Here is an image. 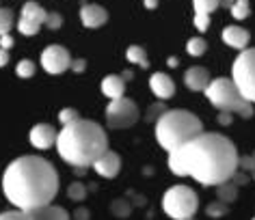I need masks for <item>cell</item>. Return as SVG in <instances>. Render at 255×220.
I'll use <instances>...</instances> for the list:
<instances>
[{"instance_id":"obj_5","label":"cell","mask_w":255,"mask_h":220,"mask_svg":"<svg viewBox=\"0 0 255 220\" xmlns=\"http://www.w3.org/2000/svg\"><path fill=\"white\" fill-rule=\"evenodd\" d=\"M206 97L210 99V104L219 110H232L238 112L240 117L251 119L253 117V102L242 97V93L238 91L234 78H214L210 80Z\"/></svg>"},{"instance_id":"obj_20","label":"cell","mask_w":255,"mask_h":220,"mask_svg":"<svg viewBox=\"0 0 255 220\" xmlns=\"http://www.w3.org/2000/svg\"><path fill=\"white\" fill-rule=\"evenodd\" d=\"M126 59L132 63V65H138L143 69L149 67V61H147V52H145V48L141 46H130L126 50Z\"/></svg>"},{"instance_id":"obj_2","label":"cell","mask_w":255,"mask_h":220,"mask_svg":"<svg viewBox=\"0 0 255 220\" xmlns=\"http://www.w3.org/2000/svg\"><path fill=\"white\" fill-rule=\"evenodd\" d=\"M180 151L186 162L188 177L201 186H219L232 179V175L238 171V149L223 134L201 132L180 147Z\"/></svg>"},{"instance_id":"obj_18","label":"cell","mask_w":255,"mask_h":220,"mask_svg":"<svg viewBox=\"0 0 255 220\" xmlns=\"http://www.w3.org/2000/svg\"><path fill=\"white\" fill-rule=\"evenodd\" d=\"M24 218H33V220H39V218L65 220V218H69V214L59 205L48 203V205H41V207H33V210H24Z\"/></svg>"},{"instance_id":"obj_32","label":"cell","mask_w":255,"mask_h":220,"mask_svg":"<svg viewBox=\"0 0 255 220\" xmlns=\"http://www.w3.org/2000/svg\"><path fill=\"white\" fill-rule=\"evenodd\" d=\"M0 220H24V210L15 207V210L9 212H0Z\"/></svg>"},{"instance_id":"obj_7","label":"cell","mask_w":255,"mask_h":220,"mask_svg":"<svg viewBox=\"0 0 255 220\" xmlns=\"http://www.w3.org/2000/svg\"><path fill=\"white\" fill-rule=\"evenodd\" d=\"M232 78L242 97L255 104V48H245L232 65Z\"/></svg>"},{"instance_id":"obj_30","label":"cell","mask_w":255,"mask_h":220,"mask_svg":"<svg viewBox=\"0 0 255 220\" xmlns=\"http://www.w3.org/2000/svg\"><path fill=\"white\" fill-rule=\"evenodd\" d=\"M113 214H115V216H119V218H126L128 216V214H130V205H128L126 203V201H115V203H113Z\"/></svg>"},{"instance_id":"obj_41","label":"cell","mask_w":255,"mask_h":220,"mask_svg":"<svg viewBox=\"0 0 255 220\" xmlns=\"http://www.w3.org/2000/svg\"><path fill=\"white\" fill-rule=\"evenodd\" d=\"M167 63H169V67H175L177 65V59H169Z\"/></svg>"},{"instance_id":"obj_22","label":"cell","mask_w":255,"mask_h":220,"mask_svg":"<svg viewBox=\"0 0 255 220\" xmlns=\"http://www.w3.org/2000/svg\"><path fill=\"white\" fill-rule=\"evenodd\" d=\"M229 7H232L234 20H247V17L251 15V2H249V0H234Z\"/></svg>"},{"instance_id":"obj_1","label":"cell","mask_w":255,"mask_h":220,"mask_svg":"<svg viewBox=\"0 0 255 220\" xmlns=\"http://www.w3.org/2000/svg\"><path fill=\"white\" fill-rule=\"evenodd\" d=\"M2 192L13 207L33 210L52 203L59 192V173L41 155H20L2 173Z\"/></svg>"},{"instance_id":"obj_24","label":"cell","mask_w":255,"mask_h":220,"mask_svg":"<svg viewBox=\"0 0 255 220\" xmlns=\"http://www.w3.org/2000/svg\"><path fill=\"white\" fill-rule=\"evenodd\" d=\"M206 50H208V43H206V39H201V37H193V39H188V43H186V52L190 56H201Z\"/></svg>"},{"instance_id":"obj_19","label":"cell","mask_w":255,"mask_h":220,"mask_svg":"<svg viewBox=\"0 0 255 220\" xmlns=\"http://www.w3.org/2000/svg\"><path fill=\"white\" fill-rule=\"evenodd\" d=\"M102 93L108 99H117L126 93V78L117 76V73H108V76L102 80Z\"/></svg>"},{"instance_id":"obj_42","label":"cell","mask_w":255,"mask_h":220,"mask_svg":"<svg viewBox=\"0 0 255 220\" xmlns=\"http://www.w3.org/2000/svg\"><path fill=\"white\" fill-rule=\"evenodd\" d=\"M225 2H227V4H232V2H234V0H225Z\"/></svg>"},{"instance_id":"obj_39","label":"cell","mask_w":255,"mask_h":220,"mask_svg":"<svg viewBox=\"0 0 255 220\" xmlns=\"http://www.w3.org/2000/svg\"><path fill=\"white\" fill-rule=\"evenodd\" d=\"M158 7V0H145V9H151L154 11Z\"/></svg>"},{"instance_id":"obj_17","label":"cell","mask_w":255,"mask_h":220,"mask_svg":"<svg viewBox=\"0 0 255 220\" xmlns=\"http://www.w3.org/2000/svg\"><path fill=\"white\" fill-rule=\"evenodd\" d=\"M223 41L234 50H245L251 41V33L242 26H227L223 28Z\"/></svg>"},{"instance_id":"obj_34","label":"cell","mask_w":255,"mask_h":220,"mask_svg":"<svg viewBox=\"0 0 255 220\" xmlns=\"http://www.w3.org/2000/svg\"><path fill=\"white\" fill-rule=\"evenodd\" d=\"M69 69H74V72H85V69H87V61L85 59H76V61H72V67H69Z\"/></svg>"},{"instance_id":"obj_6","label":"cell","mask_w":255,"mask_h":220,"mask_svg":"<svg viewBox=\"0 0 255 220\" xmlns=\"http://www.w3.org/2000/svg\"><path fill=\"white\" fill-rule=\"evenodd\" d=\"M162 210L173 220H190L199 210V197L188 186H173L162 194Z\"/></svg>"},{"instance_id":"obj_36","label":"cell","mask_w":255,"mask_h":220,"mask_svg":"<svg viewBox=\"0 0 255 220\" xmlns=\"http://www.w3.org/2000/svg\"><path fill=\"white\" fill-rule=\"evenodd\" d=\"M11 46H13V39H11V35H0V48H4V50H9Z\"/></svg>"},{"instance_id":"obj_26","label":"cell","mask_w":255,"mask_h":220,"mask_svg":"<svg viewBox=\"0 0 255 220\" xmlns=\"http://www.w3.org/2000/svg\"><path fill=\"white\" fill-rule=\"evenodd\" d=\"M13 26V11L0 7V35H7Z\"/></svg>"},{"instance_id":"obj_31","label":"cell","mask_w":255,"mask_h":220,"mask_svg":"<svg viewBox=\"0 0 255 220\" xmlns=\"http://www.w3.org/2000/svg\"><path fill=\"white\" fill-rule=\"evenodd\" d=\"M46 24L48 28H52V30H56V28H61V24H63V15L61 13H48L46 15Z\"/></svg>"},{"instance_id":"obj_25","label":"cell","mask_w":255,"mask_h":220,"mask_svg":"<svg viewBox=\"0 0 255 220\" xmlns=\"http://www.w3.org/2000/svg\"><path fill=\"white\" fill-rule=\"evenodd\" d=\"M206 212H208L210 218H221V216H227V214H229V207H227L225 201L219 199V201H214V203H210L206 207Z\"/></svg>"},{"instance_id":"obj_15","label":"cell","mask_w":255,"mask_h":220,"mask_svg":"<svg viewBox=\"0 0 255 220\" xmlns=\"http://www.w3.org/2000/svg\"><path fill=\"white\" fill-rule=\"evenodd\" d=\"M149 89L154 91V95H156L158 99H171V97L175 95V82L167 76V73H162V72L151 73V78H149Z\"/></svg>"},{"instance_id":"obj_21","label":"cell","mask_w":255,"mask_h":220,"mask_svg":"<svg viewBox=\"0 0 255 220\" xmlns=\"http://www.w3.org/2000/svg\"><path fill=\"white\" fill-rule=\"evenodd\" d=\"M216 194H219V199L225 201V203H234L236 194H238V184H236L234 179L223 181V184L216 186Z\"/></svg>"},{"instance_id":"obj_14","label":"cell","mask_w":255,"mask_h":220,"mask_svg":"<svg viewBox=\"0 0 255 220\" xmlns=\"http://www.w3.org/2000/svg\"><path fill=\"white\" fill-rule=\"evenodd\" d=\"M221 0H193L195 7V28L199 33H206L210 28V13L219 9Z\"/></svg>"},{"instance_id":"obj_40","label":"cell","mask_w":255,"mask_h":220,"mask_svg":"<svg viewBox=\"0 0 255 220\" xmlns=\"http://www.w3.org/2000/svg\"><path fill=\"white\" fill-rule=\"evenodd\" d=\"M76 218H89V212L80 207V210H76Z\"/></svg>"},{"instance_id":"obj_28","label":"cell","mask_w":255,"mask_h":220,"mask_svg":"<svg viewBox=\"0 0 255 220\" xmlns=\"http://www.w3.org/2000/svg\"><path fill=\"white\" fill-rule=\"evenodd\" d=\"M238 168L240 171H249L251 177L255 179V151L251 155H240L238 158Z\"/></svg>"},{"instance_id":"obj_10","label":"cell","mask_w":255,"mask_h":220,"mask_svg":"<svg viewBox=\"0 0 255 220\" xmlns=\"http://www.w3.org/2000/svg\"><path fill=\"white\" fill-rule=\"evenodd\" d=\"M41 67L48 73H63L72 67V56L63 46H48L41 52Z\"/></svg>"},{"instance_id":"obj_9","label":"cell","mask_w":255,"mask_h":220,"mask_svg":"<svg viewBox=\"0 0 255 220\" xmlns=\"http://www.w3.org/2000/svg\"><path fill=\"white\" fill-rule=\"evenodd\" d=\"M46 9L41 7L39 2H26L22 7V15L17 20V30L24 35V37H33L39 33L41 24L46 22Z\"/></svg>"},{"instance_id":"obj_11","label":"cell","mask_w":255,"mask_h":220,"mask_svg":"<svg viewBox=\"0 0 255 220\" xmlns=\"http://www.w3.org/2000/svg\"><path fill=\"white\" fill-rule=\"evenodd\" d=\"M56 136H59V132H56L50 123H37L35 128L30 130L28 141L37 149H50L56 145Z\"/></svg>"},{"instance_id":"obj_4","label":"cell","mask_w":255,"mask_h":220,"mask_svg":"<svg viewBox=\"0 0 255 220\" xmlns=\"http://www.w3.org/2000/svg\"><path fill=\"white\" fill-rule=\"evenodd\" d=\"M201 132H203L201 119L182 108L164 110L156 121V141L164 151H173V149L184 147Z\"/></svg>"},{"instance_id":"obj_8","label":"cell","mask_w":255,"mask_h":220,"mask_svg":"<svg viewBox=\"0 0 255 220\" xmlns=\"http://www.w3.org/2000/svg\"><path fill=\"white\" fill-rule=\"evenodd\" d=\"M138 121V108L132 99L128 97H117L111 99V104L106 106V125L113 130H126L132 128Z\"/></svg>"},{"instance_id":"obj_33","label":"cell","mask_w":255,"mask_h":220,"mask_svg":"<svg viewBox=\"0 0 255 220\" xmlns=\"http://www.w3.org/2000/svg\"><path fill=\"white\" fill-rule=\"evenodd\" d=\"M232 115H234L232 110H221L219 117H216V121H219L221 125H229V123H232Z\"/></svg>"},{"instance_id":"obj_35","label":"cell","mask_w":255,"mask_h":220,"mask_svg":"<svg viewBox=\"0 0 255 220\" xmlns=\"http://www.w3.org/2000/svg\"><path fill=\"white\" fill-rule=\"evenodd\" d=\"M232 179H234L238 186H247V184H249V177H247V175H245V173H238V171L232 175Z\"/></svg>"},{"instance_id":"obj_23","label":"cell","mask_w":255,"mask_h":220,"mask_svg":"<svg viewBox=\"0 0 255 220\" xmlns=\"http://www.w3.org/2000/svg\"><path fill=\"white\" fill-rule=\"evenodd\" d=\"M67 197L76 201V203H80V201L87 199V186L82 184V181H74V184H69L67 188Z\"/></svg>"},{"instance_id":"obj_16","label":"cell","mask_w":255,"mask_h":220,"mask_svg":"<svg viewBox=\"0 0 255 220\" xmlns=\"http://www.w3.org/2000/svg\"><path fill=\"white\" fill-rule=\"evenodd\" d=\"M210 80H212L210 78V72L206 67H199V65L188 67L186 73H184V84H186L190 91H206Z\"/></svg>"},{"instance_id":"obj_38","label":"cell","mask_w":255,"mask_h":220,"mask_svg":"<svg viewBox=\"0 0 255 220\" xmlns=\"http://www.w3.org/2000/svg\"><path fill=\"white\" fill-rule=\"evenodd\" d=\"M9 63V52L4 48H0V67H4Z\"/></svg>"},{"instance_id":"obj_27","label":"cell","mask_w":255,"mask_h":220,"mask_svg":"<svg viewBox=\"0 0 255 220\" xmlns=\"http://www.w3.org/2000/svg\"><path fill=\"white\" fill-rule=\"evenodd\" d=\"M15 73L20 78H33L35 76V63L28 61V59H22L20 63H17V67H15Z\"/></svg>"},{"instance_id":"obj_12","label":"cell","mask_w":255,"mask_h":220,"mask_svg":"<svg viewBox=\"0 0 255 220\" xmlns=\"http://www.w3.org/2000/svg\"><path fill=\"white\" fill-rule=\"evenodd\" d=\"M93 171L98 173L100 177L111 179L121 171V158L115 151H111V149H106V151L93 162Z\"/></svg>"},{"instance_id":"obj_13","label":"cell","mask_w":255,"mask_h":220,"mask_svg":"<svg viewBox=\"0 0 255 220\" xmlns=\"http://www.w3.org/2000/svg\"><path fill=\"white\" fill-rule=\"evenodd\" d=\"M80 22L85 28H100L108 22V11L102 7V4H82Z\"/></svg>"},{"instance_id":"obj_29","label":"cell","mask_w":255,"mask_h":220,"mask_svg":"<svg viewBox=\"0 0 255 220\" xmlns=\"http://www.w3.org/2000/svg\"><path fill=\"white\" fill-rule=\"evenodd\" d=\"M80 115H78V110L76 108H63L61 112H59V121L65 125V123H72V121H76Z\"/></svg>"},{"instance_id":"obj_3","label":"cell","mask_w":255,"mask_h":220,"mask_svg":"<svg viewBox=\"0 0 255 220\" xmlns=\"http://www.w3.org/2000/svg\"><path fill=\"white\" fill-rule=\"evenodd\" d=\"M56 151L61 160L76 166H93V162L108 149V136L102 130L100 123L91 119H76L72 123H65L56 136Z\"/></svg>"},{"instance_id":"obj_37","label":"cell","mask_w":255,"mask_h":220,"mask_svg":"<svg viewBox=\"0 0 255 220\" xmlns=\"http://www.w3.org/2000/svg\"><path fill=\"white\" fill-rule=\"evenodd\" d=\"M160 110H167V108H164V106H156V108H154V106H151V108H149L151 115H147L149 121H151V119H154V117H160Z\"/></svg>"}]
</instances>
